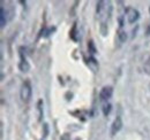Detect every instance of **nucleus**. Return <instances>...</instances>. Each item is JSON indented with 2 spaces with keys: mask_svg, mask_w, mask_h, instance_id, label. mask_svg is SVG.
I'll use <instances>...</instances> for the list:
<instances>
[{
  "mask_svg": "<svg viewBox=\"0 0 150 140\" xmlns=\"http://www.w3.org/2000/svg\"><path fill=\"white\" fill-rule=\"evenodd\" d=\"M31 93H33V90H31V85H30L29 80L23 82V84L21 86V91H20V95H21L22 101L28 104L31 99Z\"/></svg>",
  "mask_w": 150,
  "mask_h": 140,
  "instance_id": "nucleus-1",
  "label": "nucleus"
},
{
  "mask_svg": "<svg viewBox=\"0 0 150 140\" xmlns=\"http://www.w3.org/2000/svg\"><path fill=\"white\" fill-rule=\"evenodd\" d=\"M140 18V13L137 9L133 8V7H128L126 8V18H127V22L128 23H135Z\"/></svg>",
  "mask_w": 150,
  "mask_h": 140,
  "instance_id": "nucleus-2",
  "label": "nucleus"
},
{
  "mask_svg": "<svg viewBox=\"0 0 150 140\" xmlns=\"http://www.w3.org/2000/svg\"><path fill=\"white\" fill-rule=\"evenodd\" d=\"M113 94V88L112 86H104L99 92V99L102 101H108L109 99H111Z\"/></svg>",
  "mask_w": 150,
  "mask_h": 140,
  "instance_id": "nucleus-3",
  "label": "nucleus"
},
{
  "mask_svg": "<svg viewBox=\"0 0 150 140\" xmlns=\"http://www.w3.org/2000/svg\"><path fill=\"white\" fill-rule=\"evenodd\" d=\"M121 129H122V120H121L120 116H117L113 121L112 125H111V134L115 136Z\"/></svg>",
  "mask_w": 150,
  "mask_h": 140,
  "instance_id": "nucleus-4",
  "label": "nucleus"
},
{
  "mask_svg": "<svg viewBox=\"0 0 150 140\" xmlns=\"http://www.w3.org/2000/svg\"><path fill=\"white\" fill-rule=\"evenodd\" d=\"M23 47H21L20 48V55H21V61H20L19 63V69L22 71V72H28L29 70H30V66H29V63L27 62V60H25V57L23 56Z\"/></svg>",
  "mask_w": 150,
  "mask_h": 140,
  "instance_id": "nucleus-5",
  "label": "nucleus"
},
{
  "mask_svg": "<svg viewBox=\"0 0 150 140\" xmlns=\"http://www.w3.org/2000/svg\"><path fill=\"white\" fill-rule=\"evenodd\" d=\"M0 23H1V28H4L7 24V12L5 10L4 7L0 8Z\"/></svg>",
  "mask_w": 150,
  "mask_h": 140,
  "instance_id": "nucleus-6",
  "label": "nucleus"
},
{
  "mask_svg": "<svg viewBox=\"0 0 150 140\" xmlns=\"http://www.w3.org/2000/svg\"><path fill=\"white\" fill-rule=\"evenodd\" d=\"M88 66H89V68L93 70L94 72H96L97 70H98V62L96 61V59L93 57V56H90L89 59H88Z\"/></svg>",
  "mask_w": 150,
  "mask_h": 140,
  "instance_id": "nucleus-7",
  "label": "nucleus"
},
{
  "mask_svg": "<svg viewBox=\"0 0 150 140\" xmlns=\"http://www.w3.org/2000/svg\"><path fill=\"white\" fill-rule=\"evenodd\" d=\"M118 39H119L120 43H125L127 40V32L125 30H122V29H119V31H118Z\"/></svg>",
  "mask_w": 150,
  "mask_h": 140,
  "instance_id": "nucleus-8",
  "label": "nucleus"
},
{
  "mask_svg": "<svg viewBox=\"0 0 150 140\" xmlns=\"http://www.w3.org/2000/svg\"><path fill=\"white\" fill-rule=\"evenodd\" d=\"M143 71L147 74V75H150V56L144 61V64H143Z\"/></svg>",
  "mask_w": 150,
  "mask_h": 140,
  "instance_id": "nucleus-9",
  "label": "nucleus"
},
{
  "mask_svg": "<svg viewBox=\"0 0 150 140\" xmlns=\"http://www.w3.org/2000/svg\"><path fill=\"white\" fill-rule=\"evenodd\" d=\"M111 109H112V106L110 105V104L104 105L103 106V114H104L105 116H108V115L111 113Z\"/></svg>",
  "mask_w": 150,
  "mask_h": 140,
  "instance_id": "nucleus-10",
  "label": "nucleus"
},
{
  "mask_svg": "<svg viewBox=\"0 0 150 140\" xmlns=\"http://www.w3.org/2000/svg\"><path fill=\"white\" fill-rule=\"evenodd\" d=\"M88 47H89V52L91 53V54H95L96 52V48H95V45H94V41L93 40H90L89 41V44H88Z\"/></svg>",
  "mask_w": 150,
  "mask_h": 140,
  "instance_id": "nucleus-11",
  "label": "nucleus"
},
{
  "mask_svg": "<svg viewBox=\"0 0 150 140\" xmlns=\"http://www.w3.org/2000/svg\"><path fill=\"white\" fill-rule=\"evenodd\" d=\"M100 32H102L103 36H106V34H108V28H106L105 22H103V23L100 24Z\"/></svg>",
  "mask_w": 150,
  "mask_h": 140,
  "instance_id": "nucleus-12",
  "label": "nucleus"
},
{
  "mask_svg": "<svg viewBox=\"0 0 150 140\" xmlns=\"http://www.w3.org/2000/svg\"><path fill=\"white\" fill-rule=\"evenodd\" d=\"M43 101L42 100H39L38 101V109H39V117H42L43 116V109H42V107H43Z\"/></svg>",
  "mask_w": 150,
  "mask_h": 140,
  "instance_id": "nucleus-13",
  "label": "nucleus"
},
{
  "mask_svg": "<svg viewBox=\"0 0 150 140\" xmlns=\"http://www.w3.org/2000/svg\"><path fill=\"white\" fill-rule=\"evenodd\" d=\"M149 88H150V84H149Z\"/></svg>",
  "mask_w": 150,
  "mask_h": 140,
  "instance_id": "nucleus-14",
  "label": "nucleus"
}]
</instances>
